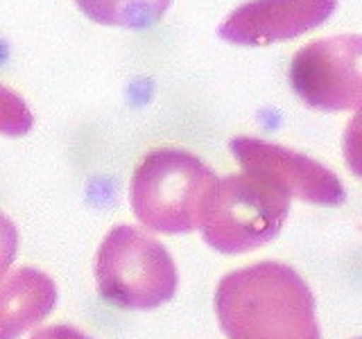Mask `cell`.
Here are the masks:
<instances>
[{
  "label": "cell",
  "instance_id": "cell-1",
  "mask_svg": "<svg viewBox=\"0 0 362 339\" xmlns=\"http://www.w3.org/2000/svg\"><path fill=\"white\" fill-rule=\"evenodd\" d=\"M215 312L226 339H322L310 287L274 260L226 274Z\"/></svg>",
  "mask_w": 362,
  "mask_h": 339
},
{
  "label": "cell",
  "instance_id": "cell-2",
  "mask_svg": "<svg viewBox=\"0 0 362 339\" xmlns=\"http://www.w3.org/2000/svg\"><path fill=\"white\" fill-rule=\"evenodd\" d=\"M218 181L195 154L179 147H158L132 174V210L150 231L190 233L202 226Z\"/></svg>",
  "mask_w": 362,
  "mask_h": 339
},
{
  "label": "cell",
  "instance_id": "cell-3",
  "mask_svg": "<svg viewBox=\"0 0 362 339\" xmlns=\"http://www.w3.org/2000/svg\"><path fill=\"white\" fill-rule=\"evenodd\" d=\"M290 195L263 174L243 172L218 181L202 220V237L220 254H245L279 235Z\"/></svg>",
  "mask_w": 362,
  "mask_h": 339
},
{
  "label": "cell",
  "instance_id": "cell-4",
  "mask_svg": "<svg viewBox=\"0 0 362 339\" xmlns=\"http://www.w3.org/2000/svg\"><path fill=\"white\" fill-rule=\"evenodd\" d=\"M100 294L124 310H152L177 292V267L168 249L136 226H113L100 244Z\"/></svg>",
  "mask_w": 362,
  "mask_h": 339
},
{
  "label": "cell",
  "instance_id": "cell-5",
  "mask_svg": "<svg viewBox=\"0 0 362 339\" xmlns=\"http://www.w3.org/2000/svg\"><path fill=\"white\" fill-rule=\"evenodd\" d=\"M290 86L303 105L320 111L362 107V37L339 34L303 45L290 64Z\"/></svg>",
  "mask_w": 362,
  "mask_h": 339
},
{
  "label": "cell",
  "instance_id": "cell-6",
  "mask_svg": "<svg viewBox=\"0 0 362 339\" xmlns=\"http://www.w3.org/2000/svg\"><path fill=\"white\" fill-rule=\"evenodd\" d=\"M229 147L245 172L267 177L290 197L315 206H339L346 199L342 181L315 158L252 136H238Z\"/></svg>",
  "mask_w": 362,
  "mask_h": 339
},
{
  "label": "cell",
  "instance_id": "cell-7",
  "mask_svg": "<svg viewBox=\"0 0 362 339\" xmlns=\"http://www.w3.org/2000/svg\"><path fill=\"white\" fill-rule=\"evenodd\" d=\"M335 7L337 0H249L226 16L218 34L233 45L258 48L324 25Z\"/></svg>",
  "mask_w": 362,
  "mask_h": 339
},
{
  "label": "cell",
  "instance_id": "cell-8",
  "mask_svg": "<svg viewBox=\"0 0 362 339\" xmlns=\"http://www.w3.org/2000/svg\"><path fill=\"white\" fill-rule=\"evenodd\" d=\"M57 303L54 280L34 267L0 278V339H18L48 316Z\"/></svg>",
  "mask_w": 362,
  "mask_h": 339
},
{
  "label": "cell",
  "instance_id": "cell-9",
  "mask_svg": "<svg viewBox=\"0 0 362 339\" xmlns=\"http://www.w3.org/2000/svg\"><path fill=\"white\" fill-rule=\"evenodd\" d=\"M77 7L100 25L145 30L161 20L170 0H75Z\"/></svg>",
  "mask_w": 362,
  "mask_h": 339
},
{
  "label": "cell",
  "instance_id": "cell-10",
  "mask_svg": "<svg viewBox=\"0 0 362 339\" xmlns=\"http://www.w3.org/2000/svg\"><path fill=\"white\" fill-rule=\"evenodd\" d=\"M34 124V116L28 109L25 100L14 90L0 84V133L9 138L25 136Z\"/></svg>",
  "mask_w": 362,
  "mask_h": 339
},
{
  "label": "cell",
  "instance_id": "cell-11",
  "mask_svg": "<svg viewBox=\"0 0 362 339\" xmlns=\"http://www.w3.org/2000/svg\"><path fill=\"white\" fill-rule=\"evenodd\" d=\"M342 152L349 170L362 179V107L346 124L342 138Z\"/></svg>",
  "mask_w": 362,
  "mask_h": 339
},
{
  "label": "cell",
  "instance_id": "cell-12",
  "mask_svg": "<svg viewBox=\"0 0 362 339\" xmlns=\"http://www.w3.org/2000/svg\"><path fill=\"white\" fill-rule=\"evenodd\" d=\"M18 249V231L5 213H0V276L14 263Z\"/></svg>",
  "mask_w": 362,
  "mask_h": 339
},
{
  "label": "cell",
  "instance_id": "cell-13",
  "mask_svg": "<svg viewBox=\"0 0 362 339\" xmlns=\"http://www.w3.org/2000/svg\"><path fill=\"white\" fill-rule=\"evenodd\" d=\"M30 339H90V337L75 331L73 326H52V328H41V331L32 333Z\"/></svg>",
  "mask_w": 362,
  "mask_h": 339
}]
</instances>
